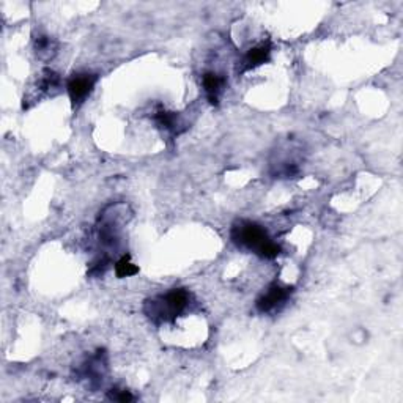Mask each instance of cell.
Instances as JSON below:
<instances>
[{"mask_svg": "<svg viewBox=\"0 0 403 403\" xmlns=\"http://www.w3.org/2000/svg\"><path fill=\"white\" fill-rule=\"evenodd\" d=\"M230 240L238 249L254 252L266 260L276 259L282 251L278 243L270 238L264 226L247 219H240L233 224L230 230Z\"/></svg>", "mask_w": 403, "mask_h": 403, "instance_id": "1", "label": "cell"}, {"mask_svg": "<svg viewBox=\"0 0 403 403\" xmlns=\"http://www.w3.org/2000/svg\"><path fill=\"white\" fill-rule=\"evenodd\" d=\"M191 293L186 289H172L168 293L145 299L144 313L151 323H175L177 318L191 304Z\"/></svg>", "mask_w": 403, "mask_h": 403, "instance_id": "2", "label": "cell"}, {"mask_svg": "<svg viewBox=\"0 0 403 403\" xmlns=\"http://www.w3.org/2000/svg\"><path fill=\"white\" fill-rule=\"evenodd\" d=\"M109 369L107 353L106 350H98L97 353L88 356L86 361H82L78 367H76V376L78 380H87L90 388H98Z\"/></svg>", "mask_w": 403, "mask_h": 403, "instance_id": "3", "label": "cell"}, {"mask_svg": "<svg viewBox=\"0 0 403 403\" xmlns=\"http://www.w3.org/2000/svg\"><path fill=\"white\" fill-rule=\"evenodd\" d=\"M100 79L98 74L88 73V71H79L74 73L67 82V92L71 106L76 109L84 104L87 98L90 97L95 86Z\"/></svg>", "mask_w": 403, "mask_h": 403, "instance_id": "4", "label": "cell"}, {"mask_svg": "<svg viewBox=\"0 0 403 403\" xmlns=\"http://www.w3.org/2000/svg\"><path fill=\"white\" fill-rule=\"evenodd\" d=\"M293 295V287H285L278 282L268 285V289L261 293L255 301V310L259 313L279 312Z\"/></svg>", "mask_w": 403, "mask_h": 403, "instance_id": "5", "label": "cell"}, {"mask_svg": "<svg viewBox=\"0 0 403 403\" xmlns=\"http://www.w3.org/2000/svg\"><path fill=\"white\" fill-rule=\"evenodd\" d=\"M271 50L273 48H271L270 41H264V43L257 44V46L249 49L241 60L240 73L251 71V69L265 65V63L270 62L271 59Z\"/></svg>", "mask_w": 403, "mask_h": 403, "instance_id": "6", "label": "cell"}, {"mask_svg": "<svg viewBox=\"0 0 403 403\" xmlns=\"http://www.w3.org/2000/svg\"><path fill=\"white\" fill-rule=\"evenodd\" d=\"M202 84H203V90H205V95H207V100L210 101V104L219 106L224 88H226L227 86L226 76L217 74L214 71H208L203 74Z\"/></svg>", "mask_w": 403, "mask_h": 403, "instance_id": "7", "label": "cell"}, {"mask_svg": "<svg viewBox=\"0 0 403 403\" xmlns=\"http://www.w3.org/2000/svg\"><path fill=\"white\" fill-rule=\"evenodd\" d=\"M153 120H155V123L163 128L170 134H177L182 132V120H180V115L175 114V112H169V111H164V109H159L158 112H155L153 115Z\"/></svg>", "mask_w": 403, "mask_h": 403, "instance_id": "8", "label": "cell"}, {"mask_svg": "<svg viewBox=\"0 0 403 403\" xmlns=\"http://www.w3.org/2000/svg\"><path fill=\"white\" fill-rule=\"evenodd\" d=\"M35 50L40 59H46V60L53 59L54 54L57 53V44L50 36L40 35L35 38Z\"/></svg>", "mask_w": 403, "mask_h": 403, "instance_id": "9", "label": "cell"}, {"mask_svg": "<svg viewBox=\"0 0 403 403\" xmlns=\"http://www.w3.org/2000/svg\"><path fill=\"white\" fill-rule=\"evenodd\" d=\"M137 273H139V266L132 264L130 254L123 255V257L117 260V264H115V274H117V278L120 279L136 276Z\"/></svg>", "mask_w": 403, "mask_h": 403, "instance_id": "10", "label": "cell"}, {"mask_svg": "<svg viewBox=\"0 0 403 403\" xmlns=\"http://www.w3.org/2000/svg\"><path fill=\"white\" fill-rule=\"evenodd\" d=\"M107 399L114 402H132L134 395L130 391H126V389L112 388L107 391Z\"/></svg>", "mask_w": 403, "mask_h": 403, "instance_id": "11", "label": "cell"}, {"mask_svg": "<svg viewBox=\"0 0 403 403\" xmlns=\"http://www.w3.org/2000/svg\"><path fill=\"white\" fill-rule=\"evenodd\" d=\"M351 339H353L351 342H355V343H364V342L367 341V332H366V329L357 328L356 331H353V334H351Z\"/></svg>", "mask_w": 403, "mask_h": 403, "instance_id": "12", "label": "cell"}]
</instances>
